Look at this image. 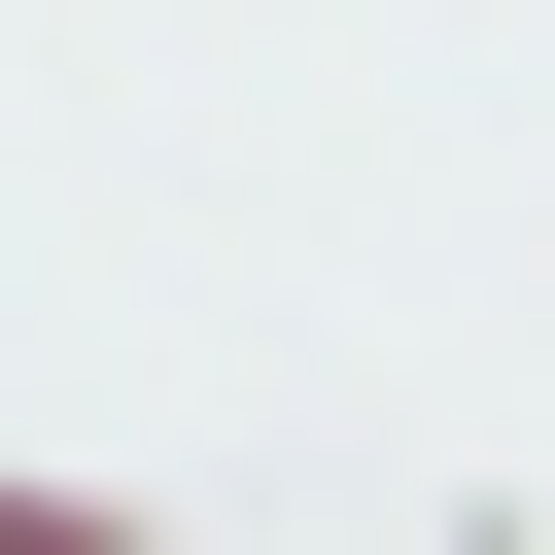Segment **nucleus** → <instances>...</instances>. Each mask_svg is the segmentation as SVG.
Returning a JSON list of instances; mask_svg holds the SVG:
<instances>
[{"label":"nucleus","mask_w":555,"mask_h":555,"mask_svg":"<svg viewBox=\"0 0 555 555\" xmlns=\"http://www.w3.org/2000/svg\"><path fill=\"white\" fill-rule=\"evenodd\" d=\"M0 555H139V520H104V486H35V451H0Z\"/></svg>","instance_id":"1"}]
</instances>
